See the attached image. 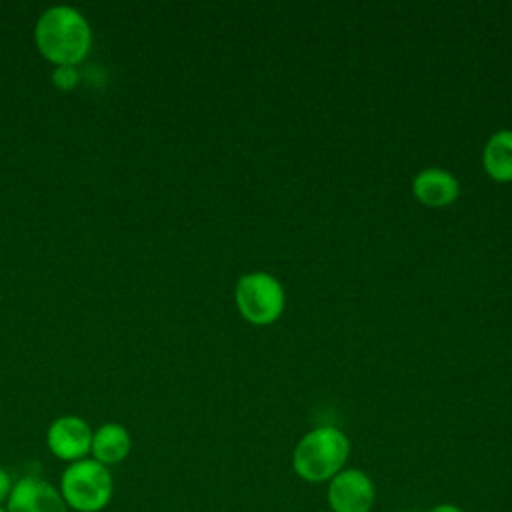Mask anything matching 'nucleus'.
I'll return each mask as SVG.
<instances>
[{
	"instance_id": "nucleus-11",
	"label": "nucleus",
	"mask_w": 512,
	"mask_h": 512,
	"mask_svg": "<svg viewBox=\"0 0 512 512\" xmlns=\"http://www.w3.org/2000/svg\"><path fill=\"white\" fill-rule=\"evenodd\" d=\"M80 80L76 66H56L52 72V82L60 90H72Z\"/></svg>"
},
{
	"instance_id": "nucleus-7",
	"label": "nucleus",
	"mask_w": 512,
	"mask_h": 512,
	"mask_svg": "<svg viewBox=\"0 0 512 512\" xmlns=\"http://www.w3.org/2000/svg\"><path fill=\"white\" fill-rule=\"evenodd\" d=\"M6 512H68V506L58 488L50 482L24 476L14 486L6 500Z\"/></svg>"
},
{
	"instance_id": "nucleus-12",
	"label": "nucleus",
	"mask_w": 512,
	"mask_h": 512,
	"mask_svg": "<svg viewBox=\"0 0 512 512\" xmlns=\"http://www.w3.org/2000/svg\"><path fill=\"white\" fill-rule=\"evenodd\" d=\"M12 486H14L12 476L4 468H0V504L8 500V496L12 492Z\"/></svg>"
},
{
	"instance_id": "nucleus-10",
	"label": "nucleus",
	"mask_w": 512,
	"mask_h": 512,
	"mask_svg": "<svg viewBox=\"0 0 512 512\" xmlns=\"http://www.w3.org/2000/svg\"><path fill=\"white\" fill-rule=\"evenodd\" d=\"M486 174L496 182H512V130L490 136L482 152Z\"/></svg>"
},
{
	"instance_id": "nucleus-14",
	"label": "nucleus",
	"mask_w": 512,
	"mask_h": 512,
	"mask_svg": "<svg viewBox=\"0 0 512 512\" xmlns=\"http://www.w3.org/2000/svg\"><path fill=\"white\" fill-rule=\"evenodd\" d=\"M0 512H6V508H2V506H0Z\"/></svg>"
},
{
	"instance_id": "nucleus-8",
	"label": "nucleus",
	"mask_w": 512,
	"mask_h": 512,
	"mask_svg": "<svg viewBox=\"0 0 512 512\" xmlns=\"http://www.w3.org/2000/svg\"><path fill=\"white\" fill-rule=\"evenodd\" d=\"M412 190L418 202H422L424 206L442 208L456 200L460 186L450 172L440 168H428L416 174L412 182Z\"/></svg>"
},
{
	"instance_id": "nucleus-9",
	"label": "nucleus",
	"mask_w": 512,
	"mask_h": 512,
	"mask_svg": "<svg viewBox=\"0 0 512 512\" xmlns=\"http://www.w3.org/2000/svg\"><path fill=\"white\" fill-rule=\"evenodd\" d=\"M130 448H132V438L122 424L106 422L96 432H92L90 452L94 460H98L104 466L122 462L128 456Z\"/></svg>"
},
{
	"instance_id": "nucleus-2",
	"label": "nucleus",
	"mask_w": 512,
	"mask_h": 512,
	"mask_svg": "<svg viewBox=\"0 0 512 512\" xmlns=\"http://www.w3.org/2000/svg\"><path fill=\"white\" fill-rule=\"evenodd\" d=\"M350 442L338 428L320 426L300 438L292 454L294 472L306 482L332 480L348 460Z\"/></svg>"
},
{
	"instance_id": "nucleus-13",
	"label": "nucleus",
	"mask_w": 512,
	"mask_h": 512,
	"mask_svg": "<svg viewBox=\"0 0 512 512\" xmlns=\"http://www.w3.org/2000/svg\"><path fill=\"white\" fill-rule=\"evenodd\" d=\"M428 512H462V510L458 506H454V504H436Z\"/></svg>"
},
{
	"instance_id": "nucleus-1",
	"label": "nucleus",
	"mask_w": 512,
	"mask_h": 512,
	"mask_svg": "<svg viewBox=\"0 0 512 512\" xmlns=\"http://www.w3.org/2000/svg\"><path fill=\"white\" fill-rule=\"evenodd\" d=\"M34 40L38 50L56 66H76L90 50L92 30L80 10L56 4L40 14Z\"/></svg>"
},
{
	"instance_id": "nucleus-6",
	"label": "nucleus",
	"mask_w": 512,
	"mask_h": 512,
	"mask_svg": "<svg viewBox=\"0 0 512 512\" xmlns=\"http://www.w3.org/2000/svg\"><path fill=\"white\" fill-rule=\"evenodd\" d=\"M46 444L58 460H82L92 446V430L86 420L74 414L58 416L46 432Z\"/></svg>"
},
{
	"instance_id": "nucleus-3",
	"label": "nucleus",
	"mask_w": 512,
	"mask_h": 512,
	"mask_svg": "<svg viewBox=\"0 0 512 512\" xmlns=\"http://www.w3.org/2000/svg\"><path fill=\"white\" fill-rule=\"evenodd\" d=\"M114 480L108 466L94 458L72 462L60 478V494L68 508L76 512H100L108 506Z\"/></svg>"
},
{
	"instance_id": "nucleus-5",
	"label": "nucleus",
	"mask_w": 512,
	"mask_h": 512,
	"mask_svg": "<svg viewBox=\"0 0 512 512\" xmlns=\"http://www.w3.org/2000/svg\"><path fill=\"white\" fill-rule=\"evenodd\" d=\"M374 500V484L362 470L344 468L328 484V504L332 512H370Z\"/></svg>"
},
{
	"instance_id": "nucleus-4",
	"label": "nucleus",
	"mask_w": 512,
	"mask_h": 512,
	"mask_svg": "<svg viewBox=\"0 0 512 512\" xmlns=\"http://www.w3.org/2000/svg\"><path fill=\"white\" fill-rule=\"evenodd\" d=\"M234 298L244 320L256 326L272 324L284 310V290L266 272L244 274L236 284Z\"/></svg>"
}]
</instances>
